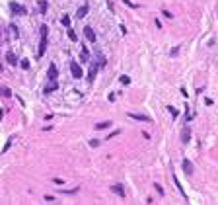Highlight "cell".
Instances as JSON below:
<instances>
[{
	"mask_svg": "<svg viewBox=\"0 0 218 205\" xmlns=\"http://www.w3.org/2000/svg\"><path fill=\"white\" fill-rule=\"evenodd\" d=\"M47 26H41V43H39V51H37V57H43L45 55V49H47Z\"/></svg>",
	"mask_w": 218,
	"mask_h": 205,
	"instance_id": "cell-1",
	"label": "cell"
},
{
	"mask_svg": "<svg viewBox=\"0 0 218 205\" xmlns=\"http://www.w3.org/2000/svg\"><path fill=\"white\" fill-rule=\"evenodd\" d=\"M47 78L51 80V82H56V78H59V70H56V66L53 65H49V72H47Z\"/></svg>",
	"mask_w": 218,
	"mask_h": 205,
	"instance_id": "cell-2",
	"label": "cell"
},
{
	"mask_svg": "<svg viewBox=\"0 0 218 205\" xmlns=\"http://www.w3.org/2000/svg\"><path fill=\"white\" fill-rule=\"evenodd\" d=\"M129 117H130V119H135V121H144V123L152 121L148 115H142V113H129Z\"/></svg>",
	"mask_w": 218,
	"mask_h": 205,
	"instance_id": "cell-3",
	"label": "cell"
},
{
	"mask_svg": "<svg viewBox=\"0 0 218 205\" xmlns=\"http://www.w3.org/2000/svg\"><path fill=\"white\" fill-rule=\"evenodd\" d=\"M70 72H72L74 78H80V76H82V69H80L78 63H70Z\"/></svg>",
	"mask_w": 218,
	"mask_h": 205,
	"instance_id": "cell-4",
	"label": "cell"
},
{
	"mask_svg": "<svg viewBox=\"0 0 218 205\" xmlns=\"http://www.w3.org/2000/svg\"><path fill=\"white\" fill-rule=\"evenodd\" d=\"M84 35H86V39L90 43H96V33H93L92 28H84Z\"/></svg>",
	"mask_w": 218,
	"mask_h": 205,
	"instance_id": "cell-5",
	"label": "cell"
},
{
	"mask_svg": "<svg viewBox=\"0 0 218 205\" xmlns=\"http://www.w3.org/2000/svg\"><path fill=\"white\" fill-rule=\"evenodd\" d=\"M10 10H12V12H18V14H25V8L16 4V2H10Z\"/></svg>",
	"mask_w": 218,
	"mask_h": 205,
	"instance_id": "cell-6",
	"label": "cell"
},
{
	"mask_svg": "<svg viewBox=\"0 0 218 205\" xmlns=\"http://www.w3.org/2000/svg\"><path fill=\"white\" fill-rule=\"evenodd\" d=\"M111 190L115 191V193H117L119 197H125V187L121 186V184H115V186H111Z\"/></svg>",
	"mask_w": 218,
	"mask_h": 205,
	"instance_id": "cell-7",
	"label": "cell"
},
{
	"mask_svg": "<svg viewBox=\"0 0 218 205\" xmlns=\"http://www.w3.org/2000/svg\"><path fill=\"white\" fill-rule=\"evenodd\" d=\"M183 170H185V174H193L195 170H193V162L191 160H183Z\"/></svg>",
	"mask_w": 218,
	"mask_h": 205,
	"instance_id": "cell-8",
	"label": "cell"
},
{
	"mask_svg": "<svg viewBox=\"0 0 218 205\" xmlns=\"http://www.w3.org/2000/svg\"><path fill=\"white\" fill-rule=\"evenodd\" d=\"M80 59H82V63H88V59H90V51L86 49V47H82V53H80Z\"/></svg>",
	"mask_w": 218,
	"mask_h": 205,
	"instance_id": "cell-9",
	"label": "cell"
},
{
	"mask_svg": "<svg viewBox=\"0 0 218 205\" xmlns=\"http://www.w3.org/2000/svg\"><path fill=\"white\" fill-rule=\"evenodd\" d=\"M39 14H47V8H49V6H47V2L45 0H39Z\"/></svg>",
	"mask_w": 218,
	"mask_h": 205,
	"instance_id": "cell-10",
	"label": "cell"
},
{
	"mask_svg": "<svg viewBox=\"0 0 218 205\" xmlns=\"http://www.w3.org/2000/svg\"><path fill=\"white\" fill-rule=\"evenodd\" d=\"M6 61H8L10 65H16V63H18V61H16V55H14L12 51H8V53H6Z\"/></svg>",
	"mask_w": 218,
	"mask_h": 205,
	"instance_id": "cell-11",
	"label": "cell"
},
{
	"mask_svg": "<svg viewBox=\"0 0 218 205\" xmlns=\"http://www.w3.org/2000/svg\"><path fill=\"white\" fill-rule=\"evenodd\" d=\"M88 14V4H84V6H80V10H78V18H84V16Z\"/></svg>",
	"mask_w": 218,
	"mask_h": 205,
	"instance_id": "cell-12",
	"label": "cell"
},
{
	"mask_svg": "<svg viewBox=\"0 0 218 205\" xmlns=\"http://www.w3.org/2000/svg\"><path fill=\"white\" fill-rule=\"evenodd\" d=\"M181 137H183V143H187V141H189V137H191V131L185 127V129H183V133H181Z\"/></svg>",
	"mask_w": 218,
	"mask_h": 205,
	"instance_id": "cell-13",
	"label": "cell"
},
{
	"mask_svg": "<svg viewBox=\"0 0 218 205\" xmlns=\"http://www.w3.org/2000/svg\"><path fill=\"white\" fill-rule=\"evenodd\" d=\"M109 125H111V121H101V123H98V125H96V129H107Z\"/></svg>",
	"mask_w": 218,
	"mask_h": 205,
	"instance_id": "cell-14",
	"label": "cell"
},
{
	"mask_svg": "<svg viewBox=\"0 0 218 205\" xmlns=\"http://www.w3.org/2000/svg\"><path fill=\"white\" fill-rule=\"evenodd\" d=\"M66 29H68V37L72 39V41H78V35L74 33V29H70V28H66Z\"/></svg>",
	"mask_w": 218,
	"mask_h": 205,
	"instance_id": "cell-15",
	"label": "cell"
},
{
	"mask_svg": "<svg viewBox=\"0 0 218 205\" xmlns=\"http://www.w3.org/2000/svg\"><path fill=\"white\" fill-rule=\"evenodd\" d=\"M0 96H4V98H10V96H12V92H10L8 88H0Z\"/></svg>",
	"mask_w": 218,
	"mask_h": 205,
	"instance_id": "cell-16",
	"label": "cell"
},
{
	"mask_svg": "<svg viewBox=\"0 0 218 205\" xmlns=\"http://www.w3.org/2000/svg\"><path fill=\"white\" fill-rule=\"evenodd\" d=\"M55 90H56V82H51V84H49V86L45 88V92L49 94V92H55Z\"/></svg>",
	"mask_w": 218,
	"mask_h": 205,
	"instance_id": "cell-17",
	"label": "cell"
},
{
	"mask_svg": "<svg viewBox=\"0 0 218 205\" xmlns=\"http://www.w3.org/2000/svg\"><path fill=\"white\" fill-rule=\"evenodd\" d=\"M96 72H98V70H96V66H92V70H90V76H88L90 82H93V78H96Z\"/></svg>",
	"mask_w": 218,
	"mask_h": 205,
	"instance_id": "cell-18",
	"label": "cell"
},
{
	"mask_svg": "<svg viewBox=\"0 0 218 205\" xmlns=\"http://www.w3.org/2000/svg\"><path fill=\"white\" fill-rule=\"evenodd\" d=\"M12 139H14V137H10L8 141H6V144H4V149H2V152H6V150L10 149V147H12Z\"/></svg>",
	"mask_w": 218,
	"mask_h": 205,
	"instance_id": "cell-19",
	"label": "cell"
},
{
	"mask_svg": "<svg viewBox=\"0 0 218 205\" xmlns=\"http://www.w3.org/2000/svg\"><path fill=\"white\" fill-rule=\"evenodd\" d=\"M62 26L70 28V18H68V16H62Z\"/></svg>",
	"mask_w": 218,
	"mask_h": 205,
	"instance_id": "cell-20",
	"label": "cell"
},
{
	"mask_svg": "<svg viewBox=\"0 0 218 205\" xmlns=\"http://www.w3.org/2000/svg\"><path fill=\"white\" fill-rule=\"evenodd\" d=\"M169 113H172V117H177V113H179V112H177L175 107H169Z\"/></svg>",
	"mask_w": 218,
	"mask_h": 205,
	"instance_id": "cell-21",
	"label": "cell"
},
{
	"mask_svg": "<svg viewBox=\"0 0 218 205\" xmlns=\"http://www.w3.org/2000/svg\"><path fill=\"white\" fill-rule=\"evenodd\" d=\"M22 69L28 70V69H29V61H22Z\"/></svg>",
	"mask_w": 218,
	"mask_h": 205,
	"instance_id": "cell-22",
	"label": "cell"
},
{
	"mask_svg": "<svg viewBox=\"0 0 218 205\" xmlns=\"http://www.w3.org/2000/svg\"><path fill=\"white\" fill-rule=\"evenodd\" d=\"M121 82H123V84H129L130 78H129V76H121Z\"/></svg>",
	"mask_w": 218,
	"mask_h": 205,
	"instance_id": "cell-23",
	"label": "cell"
},
{
	"mask_svg": "<svg viewBox=\"0 0 218 205\" xmlns=\"http://www.w3.org/2000/svg\"><path fill=\"white\" fill-rule=\"evenodd\" d=\"M162 14H164V18H172V12H167V10H164Z\"/></svg>",
	"mask_w": 218,
	"mask_h": 205,
	"instance_id": "cell-24",
	"label": "cell"
},
{
	"mask_svg": "<svg viewBox=\"0 0 218 205\" xmlns=\"http://www.w3.org/2000/svg\"><path fill=\"white\" fill-rule=\"evenodd\" d=\"M156 190H158V193H160V196H164V190H162V186H158V184H156Z\"/></svg>",
	"mask_w": 218,
	"mask_h": 205,
	"instance_id": "cell-25",
	"label": "cell"
}]
</instances>
